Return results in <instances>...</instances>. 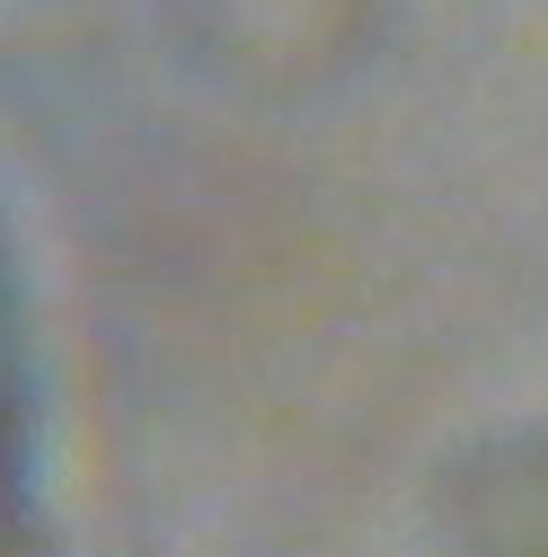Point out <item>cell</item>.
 Wrapping results in <instances>:
<instances>
[{
	"instance_id": "6da1fadb",
	"label": "cell",
	"mask_w": 548,
	"mask_h": 557,
	"mask_svg": "<svg viewBox=\"0 0 548 557\" xmlns=\"http://www.w3.org/2000/svg\"><path fill=\"white\" fill-rule=\"evenodd\" d=\"M0 557H62L45 505V381L10 222H0Z\"/></svg>"
}]
</instances>
